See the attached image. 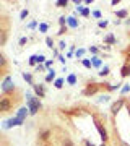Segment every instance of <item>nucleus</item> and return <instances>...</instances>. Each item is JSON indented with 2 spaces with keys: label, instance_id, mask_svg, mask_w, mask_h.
Listing matches in <instances>:
<instances>
[{
  "label": "nucleus",
  "instance_id": "nucleus-1",
  "mask_svg": "<svg viewBox=\"0 0 130 146\" xmlns=\"http://www.w3.org/2000/svg\"><path fill=\"white\" fill-rule=\"evenodd\" d=\"M26 104H28V109H29V114L31 115L37 114V110L41 109V101H39V98H34L33 94H26Z\"/></svg>",
  "mask_w": 130,
  "mask_h": 146
},
{
  "label": "nucleus",
  "instance_id": "nucleus-2",
  "mask_svg": "<svg viewBox=\"0 0 130 146\" xmlns=\"http://www.w3.org/2000/svg\"><path fill=\"white\" fill-rule=\"evenodd\" d=\"M13 89H15V83H13L11 76H5V78H3V83H2V93L8 94V93H11Z\"/></svg>",
  "mask_w": 130,
  "mask_h": 146
},
{
  "label": "nucleus",
  "instance_id": "nucleus-3",
  "mask_svg": "<svg viewBox=\"0 0 130 146\" xmlns=\"http://www.w3.org/2000/svg\"><path fill=\"white\" fill-rule=\"evenodd\" d=\"M25 123V120H21V119H18V117H11V119H8L7 122H3V128H11V127H20V125H23Z\"/></svg>",
  "mask_w": 130,
  "mask_h": 146
},
{
  "label": "nucleus",
  "instance_id": "nucleus-4",
  "mask_svg": "<svg viewBox=\"0 0 130 146\" xmlns=\"http://www.w3.org/2000/svg\"><path fill=\"white\" fill-rule=\"evenodd\" d=\"M124 106H125V99L124 98H120V99H117L115 102H112V106H111V112H112L114 115H117Z\"/></svg>",
  "mask_w": 130,
  "mask_h": 146
},
{
  "label": "nucleus",
  "instance_id": "nucleus-5",
  "mask_svg": "<svg viewBox=\"0 0 130 146\" xmlns=\"http://www.w3.org/2000/svg\"><path fill=\"white\" fill-rule=\"evenodd\" d=\"M11 107V101L8 98H2L0 99V112H8Z\"/></svg>",
  "mask_w": 130,
  "mask_h": 146
},
{
  "label": "nucleus",
  "instance_id": "nucleus-6",
  "mask_svg": "<svg viewBox=\"0 0 130 146\" xmlns=\"http://www.w3.org/2000/svg\"><path fill=\"white\" fill-rule=\"evenodd\" d=\"M96 128H98V131H99V135H101V140L103 141H107V131H106V128H104L99 122H96Z\"/></svg>",
  "mask_w": 130,
  "mask_h": 146
},
{
  "label": "nucleus",
  "instance_id": "nucleus-7",
  "mask_svg": "<svg viewBox=\"0 0 130 146\" xmlns=\"http://www.w3.org/2000/svg\"><path fill=\"white\" fill-rule=\"evenodd\" d=\"M33 88H34V93H36L39 98H44V96H46V89H44L42 84H34Z\"/></svg>",
  "mask_w": 130,
  "mask_h": 146
},
{
  "label": "nucleus",
  "instance_id": "nucleus-8",
  "mask_svg": "<svg viewBox=\"0 0 130 146\" xmlns=\"http://www.w3.org/2000/svg\"><path fill=\"white\" fill-rule=\"evenodd\" d=\"M28 114H29V109H28V107H21V109L18 110L16 117H18V119H21V120H25L26 117H28Z\"/></svg>",
  "mask_w": 130,
  "mask_h": 146
},
{
  "label": "nucleus",
  "instance_id": "nucleus-9",
  "mask_svg": "<svg viewBox=\"0 0 130 146\" xmlns=\"http://www.w3.org/2000/svg\"><path fill=\"white\" fill-rule=\"evenodd\" d=\"M120 76H122V78L130 76V63H125L124 67H122V70H120Z\"/></svg>",
  "mask_w": 130,
  "mask_h": 146
},
{
  "label": "nucleus",
  "instance_id": "nucleus-10",
  "mask_svg": "<svg viewBox=\"0 0 130 146\" xmlns=\"http://www.w3.org/2000/svg\"><path fill=\"white\" fill-rule=\"evenodd\" d=\"M67 25H68L70 28H78L77 18H75V16H68V18H67Z\"/></svg>",
  "mask_w": 130,
  "mask_h": 146
},
{
  "label": "nucleus",
  "instance_id": "nucleus-11",
  "mask_svg": "<svg viewBox=\"0 0 130 146\" xmlns=\"http://www.w3.org/2000/svg\"><path fill=\"white\" fill-rule=\"evenodd\" d=\"M98 93V86H96V84H94V86H88V88L85 89V94H86V96H91V94H96Z\"/></svg>",
  "mask_w": 130,
  "mask_h": 146
},
{
  "label": "nucleus",
  "instance_id": "nucleus-12",
  "mask_svg": "<svg viewBox=\"0 0 130 146\" xmlns=\"http://www.w3.org/2000/svg\"><path fill=\"white\" fill-rule=\"evenodd\" d=\"M91 63H93V67L99 68V67H101V63H103V62H101V58H99V57H96V55H94V57L91 58Z\"/></svg>",
  "mask_w": 130,
  "mask_h": 146
},
{
  "label": "nucleus",
  "instance_id": "nucleus-13",
  "mask_svg": "<svg viewBox=\"0 0 130 146\" xmlns=\"http://www.w3.org/2000/svg\"><path fill=\"white\" fill-rule=\"evenodd\" d=\"M23 78H25V81L28 84H33V86H34V83H33V76L29 75V73H23Z\"/></svg>",
  "mask_w": 130,
  "mask_h": 146
},
{
  "label": "nucleus",
  "instance_id": "nucleus-14",
  "mask_svg": "<svg viewBox=\"0 0 130 146\" xmlns=\"http://www.w3.org/2000/svg\"><path fill=\"white\" fill-rule=\"evenodd\" d=\"M109 72H111V68L107 67V65H104V67L101 68V72H99V75H101V76H106V75H109Z\"/></svg>",
  "mask_w": 130,
  "mask_h": 146
},
{
  "label": "nucleus",
  "instance_id": "nucleus-15",
  "mask_svg": "<svg viewBox=\"0 0 130 146\" xmlns=\"http://www.w3.org/2000/svg\"><path fill=\"white\" fill-rule=\"evenodd\" d=\"M54 78H55V72H54V70H49V73H47V76H46V81L49 83V81H52Z\"/></svg>",
  "mask_w": 130,
  "mask_h": 146
},
{
  "label": "nucleus",
  "instance_id": "nucleus-16",
  "mask_svg": "<svg viewBox=\"0 0 130 146\" xmlns=\"http://www.w3.org/2000/svg\"><path fill=\"white\" fill-rule=\"evenodd\" d=\"M67 83L68 84H75L77 83V76H75V75H68L67 76Z\"/></svg>",
  "mask_w": 130,
  "mask_h": 146
},
{
  "label": "nucleus",
  "instance_id": "nucleus-17",
  "mask_svg": "<svg viewBox=\"0 0 130 146\" xmlns=\"http://www.w3.org/2000/svg\"><path fill=\"white\" fill-rule=\"evenodd\" d=\"M49 135H51V131H49V130H42L41 133H39L41 140H47V138H49Z\"/></svg>",
  "mask_w": 130,
  "mask_h": 146
},
{
  "label": "nucleus",
  "instance_id": "nucleus-18",
  "mask_svg": "<svg viewBox=\"0 0 130 146\" xmlns=\"http://www.w3.org/2000/svg\"><path fill=\"white\" fill-rule=\"evenodd\" d=\"M81 63H83V67H86V68L93 67V63H91V60H89V58H83V60H81Z\"/></svg>",
  "mask_w": 130,
  "mask_h": 146
},
{
  "label": "nucleus",
  "instance_id": "nucleus-19",
  "mask_svg": "<svg viewBox=\"0 0 130 146\" xmlns=\"http://www.w3.org/2000/svg\"><path fill=\"white\" fill-rule=\"evenodd\" d=\"M47 29H49V25L47 23H41L39 25V33H46Z\"/></svg>",
  "mask_w": 130,
  "mask_h": 146
},
{
  "label": "nucleus",
  "instance_id": "nucleus-20",
  "mask_svg": "<svg viewBox=\"0 0 130 146\" xmlns=\"http://www.w3.org/2000/svg\"><path fill=\"white\" fill-rule=\"evenodd\" d=\"M104 41L107 42V44H114L115 39H114V36H112V34H109V36H106V37H104Z\"/></svg>",
  "mask_w": 130,
  "mask_h": 146
},
{
  "label": "nucleus",
  "instance_id": "nucleus-21",
  "mask_svg": "<svg viewBox=\"0 0 130 146\" xmlns=\"http://www.w3.org/2000/svg\"><path fill=\"white\" fill-rule=\"evenodd\" d=\"M54 86L60 89V88L63 86V80H62V78H57V80H55V83H54Z\"/></svg>",
  "mask_w": 130,
  "mask_h": 146
},
{
  "label": "nucleus",
  "instance_id": "nucleus-22",
  "mask_svg": "<svg viewBox=\"0 0 130 146\" xmlns=\"http://www.w3.org/2000/svg\"><path fill=\"white\" fill-rule=\"evenodd\" d=\"M127 15H129L127 10H119L117 11V18H127Z\"/></svg>",
  "mask_w": 130,
  "mask_h": 146
},
{
  "label": "nucleus",
  "instance_id": "nucleus-23",
  "mask_svg": "<svg viewBox=\"0 0 130 146\" xmlns=\"http://www.w3.org/2000/svg\"><path fill=\"white\" fill-rule=\"evenodd\" d=\"M55 5H57V7H67L68 2H67V0H57V2H55Z\"/></svg>",
  "mask_w": 130,
  "mask_h": 146
},
{
  "label": "nucleus",
  "instance_id": "nucleus-24",
  "mask_svg": "<svg viewBox=\"0 0 130 146\" xmlns=\"http://www.w3.org/2000/svg\"><path fill=\"white\" fill-rule=\"evenodd\" d=\"M5 42H7V31L3 29V31H2V41H0V46H3Z\"/></svg>",
  "mask_w": 130,
  "mask_h": 146
},
{
  "label": "nucleus",
  "instance_id": "nucleus-25",
  "mask_svg": "<svg viewBox=\"0 0 130 146\" xmlns=\"http://www.w3.org/2000/svg\"><path fill=\"white\" fill-rule=\"evenodd\" d=\"M0 65H2V68H5V65H7V58H5V55H3V54L0 55Z\"/></svg>",
  "mask_w": 130,
  "mask_h": 146
},
{
  "label": "nucleus",
  "instance_id": "nucleus-26",
  "mask_svg": "<svg viewBox=\"0 0 130 146\" xmlns=\"http://www.w3.org/2000/svg\"><path fill=\"white\" fill-rule=\"evenodd\" d=\"M37 63V55H31V58H29V65H36Z\"/></svg>",
  "mask_w": 130,
  "mask_h": 146
},
{
  "label": "nucleus",
  "instance_id": "nucleus-27",
  "mask_svg": "<svg viewBox=\"0 0 130 146\" xmlns=\"http://www.w3.org/2000/svg\"><path fill=\"white\" fill-rule=\"evenodd\" d=\"M46 44H47V47H54V41H52V37H46Z\"/></svg>",
  "mask_w": 130,
  "mask_h": 146
},
{
  "label": "nucleus",
  "instance_id": "nucleus-28",
  "mask_svg": "<svg viewBox=\"0 0 130 146\" xmlns=\"http://www.w3.org/2000/svg\"><path fill=\"white\" fill-rule=\"evenodd\" d=\"M75 55H77V57H83L85 55V49H78L77 52H75Z\"/></svg>",
  "mask_w": 130,
  "mask_h": 146
},
{
  "label": "nucleus",
  "instance_id": "nucleus-29",
  "mask_svg": "<svg viewBox=\"0 0 130 146\" xmlns=\"http://www.w3.org/2000/svg\"><path fill=\"white\" fill-rule=\"evenodd\" d=\"M62 146H73V143H72V140L65 138V140H63V143H62Z\"/></svg>",
  "mask_w": 130,
  "mask_h": 146
},
{
  "label": "nucleus",
  "instance_id": "nucleus-30",
  "mask_svg": "<svg viewBox=\"0 0 130 146\" xmlns=\"http://www.w3.org/2000/svg\"><path fill=\"white\" fill-rule=\"evenodd\" d=\"M107 101H109V96H101L98 99V102H107Z\"/></svg>",
  "mask_w": 130,
  "mask_h": 146
},
{
  "label": "nucleus",
  "instance_id": "nucleus-31",
  "mask_svg": "<svg viewBox=\"0 0 130 146\" xmlns=\"http://www.w3.org/2000/svg\"><path fill=\"white\" fill-rule=\"evenodd\" d=\"M26 16H28V10H23V11L20 13V18H21V20H25Z\"/></svg>",
  "mask_w": 130,
  "mask_h": 146
},
{
  "label": "nucleus",
  "instance_id": "nucleus-32",
  "mask_svg": "<svg viewBox=\"0 0 130 146\" xmlns=\"http://www.w3.org/2000/svg\"><path fill=\"white\" fill-rule=\"evenodd\" d=\"M59 23H60V25H65V23H67V18H65V16H60V18H59Z\"/></svg>",
  "mask_w": 130,
  "mask_h": 146
},
{
  "label": "nucleus",
  "instance_id": "nucleus-33",
  "mask_svg": "<svg viewBox=\"0 0 130 146\" xmlns=\"http://www.w3.org/2000/svg\"><path fill=\"white\" fill-rule=\"evenodd\" d=\"M85 146H96V145H93V143H91V141H88V140H85ZM99 146H106L103 143V145H99Z\"/></svg>",
  "mask_w": 130,
  "mask_h": 146
},
{
  "label": "nucleus",
  "instance_id": "nucleus-34",
  "mask_svg": "<svg viewBox=\"0 0 130 146\" xmlns=\"http://www.w3.org/2000/svg\"><path fill=\"white\" fill-rule=\"evenodd\" d=\"M89 15V10L88 8H83V10H81V16H88Z\"/></svg>",
  "mask_w": 130,
  "mask_h": 146
},
{
  "label": "nucleus",
  "instance_id": "nucleus-35",
  "mask_svg": "<svg viewBox=\"0 0 130 146\" xmlns=\"http://www.w3.org/2000/svg\"><path fill=\"white\" fill-rule=\"evenodd\" d=\"M129 91H130V86H129V84H125V86H124V88H122V93H129Z\"/></svg>",
  "mask_w": 130,
  "mask_h": 146
},
{
  "label": "nucleus",
  "instance_id": "nucleus-36",
  "mask_svg": "<svg viewBox=\"0 0 130 146\" xmlns=\"http://www.w3.org/2000/svg\"><path fill=\"white\" fill-rule=\"evenodd\" d=\"M107 26V21L104 20V21H99V28H106Z\"/></svg>",
  "mask_w": 130,
  "mask_h": 146
},
{
  "label": "nucleus",
  "instance_id": "nucleus-37",
  "mask_svg": "<svg viewBox=\"0 0 130 146\" xmlns=\"http://www.w3.org/2000/svg\"><path fill=\"white\" fill-rule=\"evenodd\" d=\"M89 52H91V54H98V47H89Z\"/></svg>",
  "mask_w": 130,
  "mask_h": 146
},
{
  "label": "nucleus",
  "instance_id": "nucleus-38",
  "mask_svg": "<svg viewBox=\"0 0 130 146\" xmlns=\"http://www.w3.org/2000/svg\"><path fill=\"white\" fill-rule=\"evenodd\" d=\"M44 60H46V57H44V55H37V63L44 62Z\"/></svg>",
  "mask_w": 130,
  "mask_h": 146
},
{
  "label": "nucleus",
  "instance_id": "nucleus-39",
  "mask_svg": "<svg viewBox=\"0 0 130 146\" xmlns=\"http://www.w3.org/2000/svg\"><path fill=\"white\" fill-rule=\"evenodd\" d=\"M44 68H46V65H37L36 72H44Z\"/></svg>",
  "mask_w": 130,
  "mask_h": 146
},
{
  "label": "nucleus",
  "instance_id": "nucleus-40",
  "mask_svg": "<svg viewBox=\"0 0 130 146\" xmlns=\"http://www.w3.org/2000/svg\"><path fill=\"white\" fill-rule=\"evenodd\" d=\"M93 16H94V18H101V11H98V10L93 11Z\"/></svg>",
  "mask_w": 130,
  "mask_h": 146
},
{
  "label": "nucleus",
  "instance_id": "nucleus-41",
  "mask_svg": "<svg viewBox=\"0 0 130 146\" xmlns=\"http://www.w3.org/2000/svg\"><path fill=\"white\" fill-rule=\"evenodd\" d=\"M26 42H28V39H26V37H21L20 39V46H25Z\"/></svg>",
  "mask_w": 130,
  "mask_h": 146
},
{
  "label": "nucleus",
  "instance_id": "nucleus-42",
  "mask_svg": "<svg viewBox=\"0 0 130 146\" xmlns=\"http://www.w3.org/2000/svg\"><path fill=\"white\" fill-rule=\"evenodd\" d=\"M44 65H46V68H49V67H52V60H47L46 63H44Z\"/></svg>",
  "mask_w": 130,
  "mask_h": 146
},
{
  "label": "nucleus",
  "instance_id": "nucleus-43",
  "mask_svg": "<svg viewBox=\"0 0 130 146\" xmlns=\"http://www.w3.org/2000/svg\"><path fill=\"white\" fill-rule=\"evenodd\" d=\"M29 28H36V21H31L29 23Z\"/></svg>",
  "mask_w": 130,
  "mask_h": 146
},
{
  "label": "nucleus",
  "instance_id": "nucleus-44",
  "mask_svg": "<svg viewBox=\"0 0 130 146\" xmlns=\"http://www.w3.org/2000/svg\"><path fill=\"white\" fill-rule=\"evenodd\" d=\"M59 47H60V49H65V42L62 41V42H60V44H59Z\"/></svg>",
  "mask_w": 130,
  "mask_h": 146
},
{
  "label": "nucleus",
  "instance_id": "nucleus-45",
  "mask_svg": "<svg viewBox=\"0 0 130 146\" xmlns=\"http://www.w3.org/2000/svg\"><path fill=\"white\" fill-rule=\"evenodd\" d=\"M120 146H130L129 143H125V141H120Z\"/></svg>",
  "mask_w": 130,
  "mask_h": 146
},
{
  "label": "nucleus",
  "instance_id": "nucleus-46",
  "mask_svg": "<svg viewBox=\"0 0 130 146\" xmlns=\"http://www.w3.org/2000/svg\"><path fill=\"white\" fill-rule=\"evenodd\" d=\"M125 23H127V26H130V18H127V21H125Z\"/></svg>",
  "mask_w": 130,
  "mask_h": 146
},
{
  "label": "nucleus",
  "instance_id": "nucleus-47",
  "mask_svg": "<svg viewBox=\"0 0 130 146\" xmlns=\"http://www.w3.org/2000/svg\"><path fill=\"white\" fill-rule=\"evenodd\" d=\"M129 63H130V55H129Z\"/></svg>",
  "mask_w": 130,
  "mask_h": 146
}]
</instances>
